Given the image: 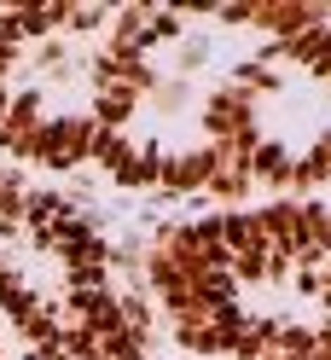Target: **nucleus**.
I'll use <instances>...</instances> for the list:
<instances>
[{
    "instance_id": "nucleus-1",
    "label": "nucleus",
    "mask_w": 331,
    "mask_h": 360,
    "mask_svg": "<svg viewBox=\"0 0 331 360\" xmlns=\"http://www.w3.org/2000/svg\"><path fill=\"white\" fill-rule=\"evenodd\" d=\"M0 163L238 210L331 192V6H0Z\"/></svg>"
}]
</instances>
